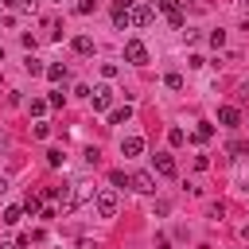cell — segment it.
<instances>
[{
  "label": "cell",
  "mask_w": 249,
  "mask_h": 249,
  "mask_svg": "<svg viewBox=\"0 0 249 249\" xmlns=\"http://www.w3.org/2000/svg\"><path fill=\"white\" fill-rule=\"evenodd\" d=\"M156 8L167 16V23L171 27H179L183 31V23H187V16H183V8H179V0H156Z\"/></svg>",
  "instance_id": "obj_1"
},
{
  "label": "cell",
  "mask_w": 249,
  "mask_h": 249,
  "mask_svg": "<svg viewBox=\"0 0 249 249\" xmlns=\"http://www.w3.org/2000/svg\"><path fill=\"white\" fill-rule=\"evenodd\" d=\"M124 58L136 62V66H144V62H148V47H144L140 39H128V43H124Z\"/></svg>",
  "instance_id": "obj_2"
},
{
  "label": "cell",
  "mask_w": 249,
  "mask_h": 249,
  "mask_svg": "<svg viewBox=\"0 0 249 249\" xmlns=\"http://www.w3.org/2000/svg\"><path fill=\"white\" fill-rule=\"evenodd\" d=\"M93 202H97V214H101V218H113V214H117V195H113V191H97Z\"/></svg>",
  "instance_id": "obj_3"
},
{
  "label": "cell",
  "mask_w": 249,
  "mask_h": 249,
  "mask_svg": "<svg viewBox=\"0 0 249 249\" xmlns=\"http://www.w3.org/2000/svg\"><path fill=\"white\" fill-rule=\"evenodd\" d=\"M128 183H132V191H140V195H152V191H156V179H152L148 171H132Z\"/></svg>",
  "instance_id": "obj_4"
},
{
  "label": "cell",
  "mask_w": 249,
  "mask_h": 249,
  "mask_svg": "<svg viewBox=\"0 0 249 249\" xmlns=\"http://www.w3.org/2000/svg\"><path fill=\"white\" fill-rule=\"evenodd\" d=\"M70 191H74V206H82V202H89V198H97V191H93V183H86V179H78V183H70Z\"/></svg>",
  "instance_id": "obj_5"
},
{
  "label": "cell",
  "mask_w": 249,
  "mask_h": 249,
  "mask_svg": "<svg viewBox=\"0 0 249 249\" xmlns=\"http://www.w3.org/2000/svg\"><path fill=\"white\" fill-rule=\"evenodd\" d=\"M218 124L237 128V124H241V109H237V105H222V109H218Z\"/></svg>",
  "instance_id": "obj_6"
},
{
  "label": "cell",
  "mask_w": 249,
  "mask_h": 249,
  "mask_svg": "<svg viewBox=\"0 0 249 249\" xmlns=\"http://www.w3.org/2000/svg\"><path fill=\"white\" fill-rule=\"evenodd\" d=\"M89 101H93V109L101 113V109H109V105H113V89H109V86H97V89L89 93Z\"/></svg>",
  "instance_id": "obj_7"
},
{
  "label": "cell",
  "mask_w": 249,
  "mask_h": 249,
  "mask_svg": "<svg viewBox=\"0 0 249 249\" xmlns=\"http://www.w3.org/2000/svg\"><path fill=\"white\" fill-rule=\"evenodd\" d=\"M128 19H132V23H136V27H148V23H152V19H156V12H152V8H148V4H140V8H132V12H128Z\"/></svg>",
  "instance_id": "obj_8"
},
{
  "label": "cell",
  "mask_w": 249,
  "mask_h": 249,
  "mask_svg": "<svg viewBox=\"0 0 249 249\" xmlns=\"http://www.w3.org/2000/svg\"><path fill=\"white\" fill-rule=\"evenodd\" d=\"M140 152H144V136H124V140H121V156L132 160V156H140Z\"/></svg>",
  "instance_id": "obj_9"
},
{
  "label": "cell",
  "mask_w": 249,
  "mask_h": 249,
  "mask_svg": "<svg viewBox=\"0 0 249 249\" xmlns=\"http://www.w3.org/2000/svg\"><path fill=\"white\" fill-rule=\"evenodd\" d=\"M156 171L171 179V175H175V160H171V156H156Z\"/></svg>",
  "instance_id": "obj_10"
},
{
  "label": "cell",
  "mask_w": 249,
  "mask_h": 249,
  "mask_svg": "<svg viewBox=\"0 0 249 249\" xmlns=\"http://www.w3.org/2000/svg\"><path fill=\"white\" fill-rule=\"evenodd\" d=\"M74 51H78V54H93V39H89V35H78V39H74Z\"/></svg>",
  "instance_id": "obj_11"
},
{
  "label": "cell",
  "mask_w": 249,
  "mask_h": 249,
  "mask_svg": "<svg viewBox=\"0 0 249 249\" xmlns=\"http://www.w3.org/2000/svg\"><path fill=\"white\" fill-rule=\"evenodd\" d=\"M47 78H51V82H66V66H62V62H51V66H47Z\"/></svg>",
  "instance_id": "obj_12"
},
{
  "label": "cell",
  "mask_w": 249,
  "mask_h": 249,
  "mask_svg": "<svg viewBox=\"0 0 249 249\" xmlns=\"http://www.w3.org/2000/svg\"><path fill=\"white\" fill-rule=\"evenodd\" d=\"M214 136V124L210 121H198V128H195V140H210Z\"/></svg>",
  "instance_id": "obj_13"
},
{
  "label": "cell",
  "mask_w": 249,
  "mask_h": 249,
  "mask_svg": "<svg viewBox=\"0 0 249 249\" xmlns=\"http://www.w3.org/2000/svg\"><path fill=\"white\" fill-rule=\"evenodd\" d=\"M128 117H132V109H128V105H124V109H113V113H109V121H113V124H124Z\"/></svg>",
  "instance_id": "obj_14"
},
{
  "label": "cell",
  "mask_w": 249,
  "mask_h": 249,
  "mask_svg": "<svg viewBox=\"0 0 249 249\" xmlns=\"http://www.w3.org/2000/svg\"><path fill=\"white\" fill-rule=\"evenodd\" d=\"M47 163H51V167H62V163H66L62 148H51V152H47Z\"/></svg>",
  "instance_id": "obj_15"
},
{
  "label": "cell",
  "mask_w": 249,
  "mask_h": 249,
  "mask_svg": "<svg viewBox=\"0 0 249 249\" xmlns=\"http://www.w3.org/2000/svg\"><path fill=\"white\" fill-rule=\"evenodd\" d=\"M230 156H233V160H237V156H249V140H233V144H230Z\"/></svg>",
  "instance_id": "obj_16"
},
{
  "label": "cell",
  "mask_w": 249,
  "mask_h": 249,
  "mask_svg": "<svg viewBox=\"0 0 249 249\" xmlns=\"http://www.w3.org/2000/svg\"><path fill=\"white\" fill-rule=\"evenodd\" d=\"M23 214H39V195H27L23 198Z\"/></svg>",
  "instance_id": "obj_17"
},
{
  "label": "cell",
  "mask_w": 249,
  "mask_h": 249,
  "mask_svg": "<svg viewBox=\"0 0 249 249\" xmlns=\"http://www.w3.org/2000/svg\"><path fill=\"white\" fill-rule=\"evenodd\" d=\"M19 214H23V206H8V210H4V222H8V226H16V222H19Z\"/></svg>",
  "instance_id": "obj_18"
},
{
  "label": "cell",
  "mask_w": 249,
  "mask_h": 249,
  "mask_svg": "<svg viewBox=\"0 0 249 249\" xmlns=\"http://www.w3.org/2000/svg\"><path fill=\"white\" fill-rule=\"evenodd\" d=\"M12 8H19V12H35L39 8V0H8Z\"/></svg>",
  "instance_id": "obj_19"
},
{
  "label": "cell",
  "mask_w": 249,
  "mask_h": 249,
  "mask_svg": "<svg viewBox=\"0 0 249 249\" xmlns=\"http://www.w3.org/2000/svg\"><path fill=\"white\" fill-rule=\"evenodd\" d=\"M23 66H27V74H47V66H43V62H39V58H27V62H23Z\"/></svg>",
  "instance_id": "obj_20"
},
{
  "label": "cell",
  "mask_w": 249,
  "mask_h": 249,
  "mask_svg": "<svg viewBox=\"0 0 249 249\" xmlns=\"http://www.w3.org/2000/svg\"><path fill=\"white\" fill-rule=\"evenodd\" d=\"M113 23H117V27H121V31H124V27H128V23H132V19H128V12H113Z\"/></svg>",
  "instance_id": "obj_21"
},
{
  "label": "cell",
  "mask_w": 249,
  "mask_h": 249,
  "mask_svg": "<svg viewBox=\"0 0 249 249\" xmlns=\"http://www.w3.org/2000/svg\"><path fill=\"white\" fill-rule=\"evenodd\" d=\"M163 82H167V89H183V74H167Z\"/></svg>",
  "instance_id": "obj_22"
},
{
  "label": "cell",
  "mask_w": 249,
  "mask_h": 249,
  "mask_svg": "<svg viewBox=\"0 0 249 249\" xmlns=\"http://www.w3.org/2000/svg\"><path fill=\"white\" fill-rule=\"evenodd\" d=\"M31 113L43 117V113H47V101H43V97H31Z\"/></svg>",
  "instance_id": "obj_23"
},
{
  "label": "cell",
  "mask_w": 249,
  "mask_h": 249,
  "mask_svg": "<svg viewBox=\"0 0 249 249\" xmlns=\"http://www.w3.org/2000/svg\"><path fill=\"white\" fill-rule=\"evenodd\" d=\"M167 140H171V144H175V148H179V144H183V140H187V132H183V128H171V132H167Z\"/></svg>",
  "instance_id": "obj_24"
},
{
  "label": "cell",
  "mask_w": 249,
  "mask_h": 249,
  "mask_svg": "<svg viewBox=\"0 0 249 249\" xmlns=\"http://www.w3.org/2000/svg\"><path fill=\"white\" fill-rule=\"evenodd\" d=\"M109 183H113V187H124L128 175H124V171H109Z\"/></svg>",
  "instance_id": "obj_25"
},
{
  "label": "cell",
  "mask_w": 249,
  "mask_h": 249,
  "mask_svg": "<svg viewBox=\"0 0 249 249\" xmlns=\"http://www.w3.org/2000/svg\"><path fill=\"white\" fill-rule=\"evenodd\" d=\"M136 0H113V12H132Z\"/></svg>",
  "instance_id": "obj_26"
},
{
  "label": "cell",
  "mask_w": 249,
  "mask_h": 249,
  "mask_svg": "<svg viewBox=\"0 0 249 249\" xmlns=\"http://www.w3.org/2000/svg\"><path fill=\"white\" fill-rule=\"evenodd\" d=\"M101 74H105V78H117L121 70H117V62H101Z\"/></svg>",
  "instance_id": "obj_27"
},
{
  "label": "cell",
  "mask_w": 249,
  "mask_h": 249,
  "mask_svg": "<svg viewBox=\"0 0 249 249\" xmlns=\"http://www.w3.org/2000/svg\"><path fill=\"white\" fill-rule=\"evenodd\" d=\"M226 43V31H210V47H222Z\"/></svg>",
  "instance_id": "obj_28"
},
{
  "label": "cell",
  "mask_w": 249,
  "mask_h": 249,
  "mask_svg": "<svg viewBox=\"0 0 249 249\" xmlns=\"http://www.w3.org/2000/svg\"><path fill=\"white\" fill-rule=\"evenodd\" d=\"M47 105H54V109H62V89H54V93L47 97Z\"/></svg>",
  "instance_id": "obj_29"
},
{
  "label": "cell",
  "mask_w": 249,
  "mask_h": 249,
  "mask_svg": "<svg viewBox=\"0 0 249 249\" xmlns=\"http://www.w3.org/2000/svg\"><path fill=\"white\" fill-rule=\"evenodd\" d=\"M78 12H82V16H89V12H93V0H78Z\"/></svg>",
  "instance_id": "obj_30"
},
{
  "label": "cell",
  "mask_w": 249,
  "mask_h": 249,
  "mask_svg": "<svg viewBox=\"0 0 249 249\" xmlns=\"http://www.w3.org/2000/svg\"><path fill=\"white\" fill-rule=\"evenodd\" d=\"M152 249H171V241H167V237H163V233H160V237H156V245H152Z\"/></svg>",
  "instance_id": "obj_31"
},
{
  "label": "cell",
  "mask_w": 249,
  "mask_h": 249,
  "mask_svg": "<svg viewBox=\"0 0 249 249\" xmlns=\"http://www.w3.org/2000/svg\"><path fill=\"white\" fill-rule=\"evenodd\" d=\"M78 249H97V241H89V237H82V241H78Z\"/></svg>",
  "instance_id": "obj_32"
},
{
  "label": "cell",
  "mask_w": 249,
  "mask_h": 249,
  "mask_svg": "<svg viewBox=\"0 0 249 249\" xmlns=\"http://www.w3.org/2000/svg\"><path fill=\"white\" fill-rule=\"evenodd\" d=\"M4 191H8V175H0V195H4Z\"/></svg>",
  "instance_id": "obj_33"
},
{
  "label": "cell",
  "mask_w": 249,
  "mask_h": 249,
  "mask_svg": "<svg viewBox=\"0 0 249 249\" xmlns=\"http://www.w3.org/2000/svg\"><path fill=\"white\" fill-rule=\"evenodd\" d=\"M0 249H16V245H8V241H0Z\"/></svg>",
  "instance_id": "obj_34"
},
{
  "label": "cell",
  "mask_w": 249,
  "mask_h": 249,
  "mask_svg": "<svg viewBox=\"0 0 249 249\" xmlns=\"http://www.w3.org/2000/svg\"><path fill=\"white\" fill-rule=\"evenodd\" d=\"M241 233H245V241H249V226H245V230H241Z\"/></svg>",
  "instance_id": "obj_35"
},
{
  "label": "cell",
  "mask_w": 249,
  "mask_h": 249,
  "mask_svg": "<svg viewBox=\"0 0 249 249\" xmlns=\"http://www.w3.org/2000/svg\"><path fill=\"white\" fill-rule=\"evenodd\" d=\"M0 62H4V47H0Z\"/></svg>",
  "instance_id": "obj_36"
}]
</instances>
